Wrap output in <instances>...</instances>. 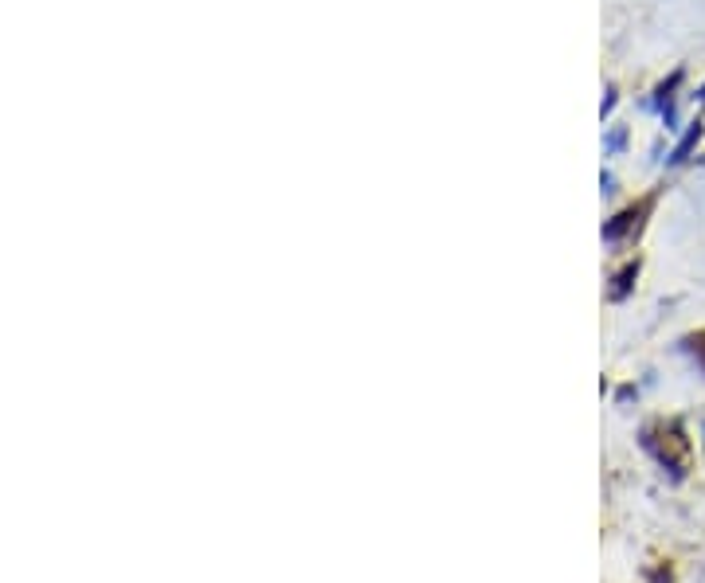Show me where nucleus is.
<instances>
[{"instance_id":"obj_1","label":"nucleus","mask_w":705,"mask_h":583,"mask_svg":"<svg viewBox=\"0 0 705 583\" xmlns=\"http://www.w3.org/2000/svg\"><path fill=\"white\" fill-rule=\"evenodd\" d=\"M643 447L655 454V462L674 478L682 482L690 474V462H694V443L686 435V427L678 419H662V423H651L643 427Z\"/></svg>"},{"instance_id":"obj_2","label":"nucleus","mask_w":705,"mask_h":583,"mask_svg":"<svg viewBox=\"0 0 705 583\" xmlns=\"http://www.w3.org/2000/svg\"><path fill=\"white\" fill-rule=\"evenodd\" d=\"M651 208H655V196H647V200H639V204L623 208V212H619V216L604 227V239H611V243H623V239L639 235V227H643V220L651 216Z\"/></svg>"},{"instance_id":"obj_3","label":"nucleus","mask_w":705,"mask_h":583,"mask_svg":"<svg viewBox=\"0 0 705 583\" xmlns=\"http://www.w3.org/2000/svg\"><path fill=\"white\" fill-rule=\"evenodd\" d=\"M635 278H639V263H627V267L615 274V286H611V302H623V298L631 294Z\"/></svg>"},{"instance_id":"obj_4","label":"nucleus","mask_w":705,"mask_h":583,"mask_svg":"<svg viewBox=\"0 0 705 583\" xmlns=\"http://www.w3.org/2000/svg\"><path fill=\"white\" fill-rule=\"evenodd\" d=\"M698 137H702V126H694V130H690V134H686V141H682V145H678V149H674V161H682V157H686V153H690V145H694V141H698Z\"/></svg>"}]
</instances>
